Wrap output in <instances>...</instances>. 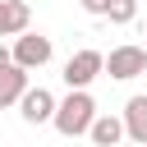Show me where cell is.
Masks as SVG:
<instances>
[{"label": "cell", "mask_w": 147, "mask_h": 147, "mask_svg": "<svg viewBox=\"0 0 147 147\" xmlns=\"http://www.w3.org/2000/svg\"><path fill=\"white\" fill-rule=\"evenodd\" d=\"M124 129H129V142H147V96H129Z\"/></svg>", "instance_id": "9"}, {"label": "cell", "mask_w": 147, "mask_h": 147, "mask_svg": "<svg viewBox=\"0 0 147 147\" xmlns=\"http://www.w3.org/2000/svg\"><path fill=\"white\" fill-rule=\"evenodd\" d=\"M101 74H106V55L92 51V46H87V51H74V55L64 60V83H69V87H87V83L101 78Z\"/></svg>", "instance_id": "2"}, {"label": "cell", "mask_w": 147, "mask_h": 147, "mask_svg": "<svg viewBox=\"0 0 147 147\" xmlns=\"http://www.w3.org/2000/svg\"><path fill=\"white\" fill-rule=\"evenodd\" d=\"M106 18H110V23H119V28H124V23H133V18H138V0H110Z\"/></svg>", "instance_id": "10"}, {"label": "cell", "mask_w": 147, "mask_h": 147, "mask_svg": "<svg viewBox=\"0 0 147 147\" xmlns=\"http://www.w3.org/2000/svg\"><path fill=\"white\" fill-rule=\"evenodd\" d=\"M28 74H32V69H23L18 60L0 64V110H5V106H18V101H23V92L32 87V83H28Z\"/></svg>", "instance_id": "6"}, {"label": "cell", "mask_w": 147, "mask_h": 147, "mask_svg": "<svg viewBox=\"0 0 147 147\" xmlns=\"http://www.w3.org/2000/svg\"><path fill=\"white\" fill-rule=\"evenodd\" d=\"M55 106H60V101H55L46 87H28L23 101H18V115H23L28 124H51V119H55Z\"/></svg>", "instance_id": "5"}, {"label": "cell", "mask_w": 147, "mask_h": 147, "mask_svg": "<svg viewBox=\"0 0 147 147\" xmlns=\"http://www.w3.org/2000/svg\"><path fill=\"white\" fill-rule=\"evenodd\" d=\"M87 138H92L96 147H115L119 138H129L124 115H96V119H92V129H87Z\"/></svg>", "instance_id": "8"}, {"label": "cell", "mask_w": 147, "mask_h": 147, "mask_svg": "<svg viewBox=\"0 0 147 147\" xmlns=\"http://www.w3.org/2000/svg\"><path fill=\"white\" fill-rule=\"evenodd\" d=\"M92 119H96V101L87 96V87H69V96L55 106V133H64V138H78V133H87L92 129Z\"/></svg>", "instance_id": "1"}, {"label": "cell", "mask_w": 147, "mask_h": 147, "mask_svg": "<svg viewBox=\"0 0 147 147\" xmlns=\"http://www.w3.org/2000/svg\"><path fill=\"white\" fill-rule=\"evenodd\" d=\"M133 147H147V142H133Z\"/></svg>", "instance_id": "12"}, {"label": "cell", "mask_w": 147, "mask_h": 147, "mask_svg": "<svg viewBox=\"0 0 147 147\" xmlns=\"http://www.w3.org/2000/svg\"><path fill=\"white\" fill-rule=\"evenodd\" d=\"M32 23V0H0V37H18Z\"/></svg>", "instance_id": "7"}, {"label": "cell", "mask_w": 147, "mask_h": 147, "mask_svg": "<svg viewBox=\"0 0 147 147\" xmlns=\"http://www.w3.org/2000/svg\"><path fill=\"white\" fill-rule=\"evenodd\" d=\"M106 74L119 78V83L147 74V46H115V51L106 55Z\"/></svg>", "instance_id": "3"}, {"label": "cell", "mask_w": 147, "mask_h": 147, "mask_svg": "<svg viewBox=\"0 0 147 147\" xmlns=\"http://www.w3.org/2000/svg\"><path fill=\"white\" fill-rule=\"evenodd\" d=\"M83 5V14H92V18H106V9H110V0H78Z\"/></svg>", "instance_id": "11"}, {"label": "cell", "mask_w": 147, "mask_h": 147, "mask_svg": "<svg viewBox=\"0 0 147 147\" xmlns=\"http://www.w3.org/2000/svg\"><path fill=\"white\" fill-rule=\"evenodd\" d=\"M51 55H55L51 37H41V32H18L14 37V60L23 69H41V64H51Z\"/></svg>", "instance_id": "4"}]
</instances>
